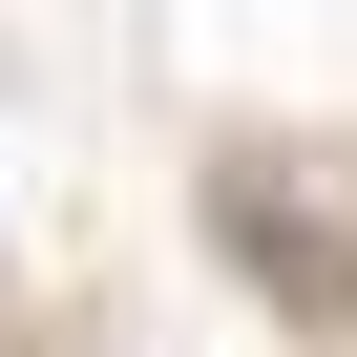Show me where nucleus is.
<instances>
[{
	"instance_id": "f257e3e1",
	"label": "nucleus",
	"mask_w": 357,
	"mask_h": 357,
	"mask_svg": "<svg viewBox=\"0 0 357 357\" xmlns=\"http://www.w3.org/2000/svg\"><path fill=\"white\" fill-rule=\"evenodd\" d=\"M211 252H252L273 315H357V190H336V147H211Z\"/></svg>"
}]
</instances>
